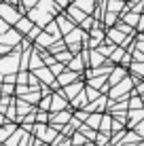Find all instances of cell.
Here are the masks:
<instances>
[{
	"label": "cell",
	"instance_id": "cell-1",
	"mask_svg": "<svg viewBox=\"0 0 144 146\" xmlns=\"http://www.w3.org/2000/svg\"><path fill=\"white\" fill-rule=\"evenodd\" d=\"M19 28H21V30H23V32H26V30L30 28V23L26 21V19H23V21H21V23H19Z\"/></svg>",
	"mask_w": 144,
	"mask_h": 146
}]
</instances>
